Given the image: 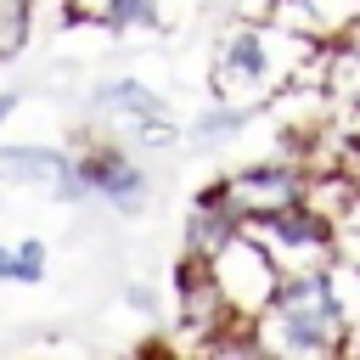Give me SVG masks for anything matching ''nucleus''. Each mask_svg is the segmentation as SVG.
<instances>
[{
    "label": "nucleus",
    "instance_id": "nucleus-19",
    "mask_svg": "<svg viewBox=\"0 0 360 360\" xmlns=\"http://www.w3.org/2000/svg\"><path fill=\"white\" fill-rule=\"evenodd\" d=\"M17 101H22V96H17V90H0V124H6V118H11V112H17Z\"/></svg>",
    "mask_w": 360,
    "mask_h": 360
},
{
    "label": "nucleus",
    "instance_id": "nucleus-18",
    "mask_svg": "<svg viewBox=\"0 0 360 360\" xmlns=\"http://www.w3.org/2000/svg\"><path fill=\"white\" fill-rule=\"evenodd\" d=\"M158 17H163V11H158V0H124V6H118V28H112V34H135V28L146 34V28H158Z\"/></svg>",
    "mask_w": 360,
    "mask_h": 360
},
{
    "label": "nucleus",
    "instance_id": "nucleus-11",
    "mask_svg": "<svg viewBox=\"0 0 360 360\" xmlns=\"http://www.w3.org/2000/svg\"><path fill=\"white\" fill-rule=\"evenodd\" d=\"M90 112H96L101 124H118V135H129L135 124L169 118V112H163V101H158V90H146L141 79H107V84H96Z\"/></svg>",
    "mask_w": 360,
    "mask_h": 360
},
{
    "label": "nucleus",
    "instance_id": "nucleus-7",
    "mask_svg": "<svg viewBox=\"0 0 360 360\" xmlns=\"http://www.w3.org/2000/svg\"><path fill=\"white\" fill-rule=\"evenodd\" d=\"M79 180H84V197H101L107 208H141L146 202V174L141 163L129 158V146H112V141H84L79 146Z\"/></svg>",
    "mask_w": 360,
    "mask_h": 360
},
{
    "label": "nucleus",
    "instance_id": "nucleus-9",
    "mask_svg": "<svg viewBox=\"0 0 360 360\" xmlns=\"http://www.w3.org/2000/svg\"><path fill=\"white\" fill-rule=\"evenodd\" d=\"M174 315H180V326H186L191 338H202V343H219V338H231V332H248V326L231 321L219 287H214L208 270H197V264H180V270H174Z\"/></svg>",
    "mask_w": 360,
    "mask_h": 360
},
{
    "label": "nucleus",
    "instance_id": "nucleus-4",
    "mask_svg": "<svg viewBox=\"0 0 360 360\" xmlns=\"http://www.w3.org/2000/svg\"><path fill=\"white\" fill-rule=\"evenodd\" d=\"M214 191H219V202H225L242 225H264V219H276V214L304 208L309 191H315V174L298 169V163H253V169L225 174Z\"/></svg>",
    "mask_w": 360,
    "mask_h": 360
},
{
    "label": "nucleus",
    "instance_id": "nucleus-8",
    "mask_svg": "<svg viewBox=\"0 0 360 360\" xmlns=\"http://www.w3.org/2000/svg\"><path fill=\"white\" fill-rule=\"evenodd\" d=\"M0 180L56 197V202H79L84 180H79V158L56 152V146H0Z\"/></svg>",
    "mask_w": 360,
    "mask_h": 360
},
{
    "label": "nucleus",
    "instance_id": "nucleus-17",
    "mask_svg": "<svg viewBox=\"0 0 360 360\" xmlns=\"http://www.w3.org/2000/svg\"><path fill=\"white\" fill-rule=\"evenodd\" d=\"M118 6L124 0H68V17L90 28H118Z\"/></svg>",
    "mask_w": 360,
    "mask_h": 360
},
{
    "label": "nucleus",
    "instance_id": "nucleus-5",
    "mask_svg": "<svg viewBox=\"0 0 360 360\" xmlns=\"http://www.w3.org/2000/svg\"><path fill=\"white\" fill-rule=\"evenodd\" d=\"M259 242H264V253L281 264V276H309V270H326V264H338V231H332V219L321 214V208H292V214H276V219H264V225H248Z\"/></svg>",
    "mask_w": 360,
    "mask_h": 360
},
{
    "label": "nucleus",
    "instance_id": "nucleus-13",
    "mask_svg": "<svg viewBox=\"0 0 360 360\" xmlns=\"http://www.w3.org/2000/svg\"><path fill=\"white\" fill-rule=\"evenodd\" d=\"M28 45V0H0V62Z\"/></svg>",
    "mask_w": 360,
    "mask_h": 360
},
{
    "label": "nucleus",
    "instance_id": "nucleus-10",
    "mask_svg": "<svg viewBox=\"0 0 360 360\" xmlns=\"http://www.w3.org/2000/svg\"><path fill=\"white\" fill-rule=\"evenodd\" d=\"M248 225L219 202V191L208 186L191 208H186V225H180V264H214Z\"/></svg>",
    "mask_w": 360,
    "mask_h": 360
},
{
    "label": "nucleus",
    "instance_id": "nucleus-21",
    "mask_svg": "<svg viewBox=\"0 0 360 360\" xmlns=\"http://www.w3.org/2000/svg\"><path fill=\"white\" fill-rule=\"evenodd\" d=\"M354 343H360V326H354Z\"/></svg>",
    "mask_w": 360,
    "mask_h": 360
},
{
    "label": "nucleus",
    "instance_id": "nucleus-12",
    "mask_svg": "<svg viewBox=\"0 0 360 360\" xmlns=\"http://www.w3.org/2000/svg\"><path fill=\"white\" fill-rule=\"evenodd\" d=\"M0 281H22V287L45 281V242H39V236H28V242H17V248L0 242Z\"/></svg>",
    "mask_w": 360,
    "mask_h": 360
},
{
    "label": "nucleus",
    "instance_id": "nucleus-14",
    "mask_svg": "<svg viewBox=\"0 0 360 360\" xmlns=\"http://www.w3.org/2000/svg\"><path fill=\"white\" fill-rule=\"evenodd\" d=\"M242 124H248V112H236V107H208L191 129H197V141H208V146H214V141H231Z\"/></svg>",
    "mask_w": 360,
    "mask_h": 360
},
{
    "label": "nucleus",
    "instance_id": "nucleus-3",
    "mask_svg": "<svg viewBox=\"0 0 360 360\" xmlns=\"http://www.w3.org/2000/svg\"><path fill=\"white\" fill-rule=\"evenodd\" d=\"M197 270H208V281L219 287V298H225V309H231V321L236 326H253L270 304H276V292H281V264L264 253V242L253 236V231H242L214 264H197Z\"/></svg>",
    "mask_w": 360,
    "mask_h": 360
},
{
    "label": "nucleus",
    "instance_id": "nucleus-20",
    "mask_svg": "<svg viewBox=\"0 0 360 360\" xmlns=\"http://www.w3.org/2000/svg\"><path fill=\"white\" fill-rule=\"evenodd\" d=\"M349 360H360V343H354V354H349Z\"/></svg>",
    "mask_w": 360,
    "mask_h": 360
},
{
    "label": "nucleus",
    "instance_id": "nucleus-1",
    "mask_svg": "<svg viewBox=\"0 0 360 360\" xmlns=\"http://www.w3.org/2000/svg\"><path fill=\"white\" fill-rule=\"evenodd\" d=\"M259 360H349L354 354V315L332 287V264L309 276H287L276 304L248 326Z\"/></svg>",
    "mask_w": 360,
    "mask_h": 360
},
{
    "label": "nucleus",
    "instance_id": "nucleus-6",
    "mask_svg": "<svg viewBox=\"0 0 360 360\" xmlns=\"http://www.w3.org/2000/svg\"><path fill=\"white\" fill-rule=\"evenodd\" d=\"M270 22L315 51H343L360 34V0H270Z\"/></svg>",
    "mask_w": 360,
    "mask_h": 360
},
{
    "label": "nucleus",
    "instance_id": "nucleus-16",
    "mask_svg": "<svg viewBox=\"0 0 360 360\" xmlns=\"http://www.w3.org/2000/svg\"><path fill=\"white\" fill-rule=\"evenodd\" d=\"M124 141H129L135 152H169V146L180 141V129H174L169 118H152V124H135V129H129Z\"/></svg>",
    "mask_w": 360,
    "mask_h": 360
},
{
    "label": "nucleus",
    "instance_id": "nucleus-15",
    "mask_svg": "<svg viewBox=\"0 0 360 360\" xmlns=\"http://www.w3.org/2000/svg\"><path fill=\"white\" fill-rule=\"evenodd\" d=\"M332 231H338V259L360 264V191H354V197H349V208L332 219Z\"/></svg>",
    "mask_w": 360,
    "mask_h": 360
},
{
    "label": "nucleus",
    "instance_id": "nucleus-2",
    "mask_svg": "<svg viewBox=\"0 0 360 360\" xmlns=\"http://www.w3.org/2000/svg\"><path fill=\"white\" fill-rule=\"evenodd\" d=\"M309 56L315 45L292 39L287 28H276L270 17H236L219 45H214V96L219 107H236V112H253L264 107L276 90H292L304 73H309Z\"/></svg>",
    "mask_w": 360,
    "mask_h": 360
}]
</instances>
